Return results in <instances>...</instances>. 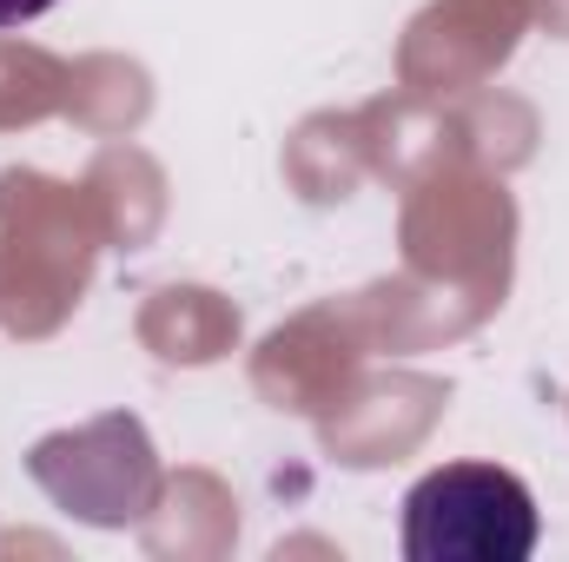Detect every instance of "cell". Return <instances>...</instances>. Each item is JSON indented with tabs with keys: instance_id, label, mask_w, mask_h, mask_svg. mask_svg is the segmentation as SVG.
I'll use <instances>...</instances> for the list:
<instances>
[{
	"instance_id": "2",
	"label": "cell",
	"mask_w": 569,
	"mask_h": 562,
	"mask_svg": "<svg viewBox=\"0 0 569 562\" xmlns=\"http://www.w3.org/2000/svg\"><path fill=\"white\" fill-rule=\"evenodd\" d=\"M53 0H0V27H20V20H40Z\"/></svg>"
},
{
	"instance_id": "1",
	"label": "cell",
	"mask_w": 569,
	"mask_h": 562,
	"mask_svg": "<svg viewBox=\"0 0 569 562\" xmlns=\"http://www.w3.org/2000/svg\"><path fill=\"white\" fill-rule=\"evenodd\" d=\"M537 530V496L497 463H443L405 496L411 562H530Z\"/></svg>"
}]
</instances>
